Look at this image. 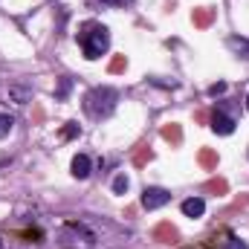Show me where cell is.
Instances as JSON below:
<instances>
[{"label": "cell", "mask_w": 249, "mask_h": 249, "mask_svg": "<svg viewBox=\"0 0 249 249\" xmlns=\"http://www.w3.org/2000/svg\"><path fill=\"white\" fill-rule=\"evenodd\" d=\"M168 200H171V191H165V188L151 186V188H145V191H142V206H145L148 212H154V209H162Z\"/></svg>", "instance_id": "obj_5"}, {"label": "cell", "mask_w": 249, "mask_h": 249, "mask_svg": "<svg viewBox=\"0 0 249 249\" xmlns=\"http://www.w3.org/2000/svg\"><path fill=\"white\" fill-rule=\"evenodd\" d=\"M151 160H154V151H151V145H148V142H139V145L133 148V157H130V162H133L136 168H145Z\"/></svg>", "instance_id": "obj_10"}, {"label": "cell", "mask_w": 249, "mask_h": 249, "mask_svg": "<svg viewBox=\"0 0 249 249\" xmlns=\"http://www.w3.org/2000/svg\"><path fill=\"white\" fill-rule=\"evenodd\" d=\"M151 238L154 241H160V244H180V232H177V226L171 223V220H162V223H157L154 226V232H151Z\"/></svg>", "instance_id": "obj_6"}, {"label": "cell", "mask_w": 249, "mask_h": 249, "mask_svg": "<svg viewBox=\"0 0 249 249\" xmlns=\"http://www.w3.org/2000/svg\"><path fill=\"white\" fill-rule=\"evenodd\" d=\"M206 249H247V244L241 238H235L229 229H220L217 235H212L206 241Z\"/></svg>", "instance_id": "obj_4"}, {"label": "cell", "mask_w": 249, "mask_h": 249, "mask_svg": "<svg viewBox=\"0 0 249 249\" xmlns=\"http://www.w3.org/2000/svg\"><path fill=\"white\" fill-rule=\"evenodd\" d=\"M72 177H78V180L90 177V157H87V154H78V157L72 160Z\"/></svg>", "instance_id": "obj_11"}, {"label": "cell", "mask_w": 249, "mask_h": 249, "mask_svg": "<svg viewBox=\"0 0 249 249\" xmlns=\"http://www.w3.org/2000/svg\"><path fill=\"white\" fill-rule=\"evenodd\" d=\"M191 23H194L197 29H209V26L214 23V9H209V6H197V9L191 12Z\"/></svg>", "instance_id": "obj_8"}, {"label": "cell", "mask_w": 249, "mask_h": 249, "mask_svg": "<svg viewBox=\"0 0 249 249\" xmlns=\"http://www.w3.org/2000/svg\"><path fill=\"white\" fill-rule=\"evenodd\" d=\"M197 162H200L206 171L217 168V151H214V148H200V154H197Z\"/></svg>", "instance_id": "obj_13"}, {"label": "cell", "mask_w": 249, "mask_h": 249, "mask_svg": "<svg viewBox=\"0 0 249 249\" xmlns=\"http://www.w3.org/2000/svg\"><path fill=\"white\" fill-rule=\"evenodd\" d=\"M58 241L67 249H93V244H96L93 232L84 229L81 223H64L61 232H58Z\"/></svg>", "instance_id": "obj_3"}, {"label": "cell", "mask_w": 249, "mask_h": 249, "mask_svg": "<svg viewBox=\"0 0 249 249\" xmlns=\"http://www.w3.org/2000/svg\"><path fill=\"white\" fill-rule=\"evenodd\" d=\"M160 136H162L168 145H174V148H177V145H183V127H180L177 122L162 124V127H160Z\"/></svg>", "instance_id": "obj_9"}, {"label": "cell", "mask_w": 249, "mask_h": 249, "mask_svg": "<svg viewBox=\"0 0 249 249\" xmlns=\"http://www.w3.org/2000/svg\"><path fill=\"white\" fill-rule=\"evenodd\" d=\"M124 70H127V58H124V55H113L110 64H107V72L116 75V72H124Z\"/></svg>", "instance_id": "obj_16"}, {"label": "cell", "mask_w": 249, "mask_h": 249, "mask_svg": "<svg viewBox=\"0 0 249 249\" xmlns=\"http://www.w3.org/2000/svg\"><path fill=\"white\" fill-rule=\"evenodd\" d=\"M209 119H212V130L214 133H220V136H229V133H235V119L232 116H226L223 110H212L209 113Z\"/></svg>", "instance_id": "obj_7"}, {"label": "cell", "mask_w": 249, "mask_h": 249, "mask_svg": "<svg viewBox=\"0 0 249 249\" xmlns=\"http://www.w3.org/2000/svg\"><path fill=\"white\" fill-rule=\"evenodd\" d=\"M12 96L18 99V105H26V99H29V93H26V90H20V87H12Z\"/></svg>", "instance_id": "obj_20"}, {"label": "cell", "mask_w": 249, "mask_h": 249, "mask_svg": "<svg viewBox=\"0 0 249 249\" xmlns=\"http://www.w3.org/2000/svg\"><path fill=\"white\" fill-rule=\"evenodd\" d=\"M78 133H81V127H78L75 122H67V124L61 127V139H75Z\"/></svg>", "instance_id": "obj_17"}, {"label": "cell", "mask_w": 249, "mask_h": 249, "mask_svg": "<svg viewBox=\"0 0 249 249\" xmlns=\"http://www.w3.org/2000/svg\"><path fill=\"white\" fill-rule=\"evenodd\" d=\"M194 119H197L200 124H206V122H209V110H197V113H194Z\"/></svg>", "instance_id": "obj_23"}, {"label": "cell", "mask_w": 249, "mask_h": 249, "mask_svg": "<svg viewBox=\"0 0 249 249\" xmlns=\"http://www.w3.org/2000/svg\"><path fill=\"white\" fill-rule=\"evenodd\" d=\"M203 212H206V203L200 197H188L183 203V214L186 217H203Z\"/></svg>", "instance_id": "obj_12"}, {"label": "cell", "mask_w": 249, "mask_h": 249, "mask_svg": "<svg viewBox=\"0 0 249 249\" xmlns=\"http://www.w3.org/2000/svg\"><path fill=\"white\" fill-rule=\"evenodd\" d=\"M247 107H249V96H247Z\"/></svg>", "instance_id": "obj_25"}, {"label": "cell", "mask_w": 249, "mask_h": 249, "mask_svg": "<svg viewBox=\"0 0 249 249\" xmlns=\"http://www.w3.org/2000/svg\"><path fill=\"white\" fill-rule=\"evenodd\" d=\"M105 3H124V0H105Z\"/></svg>", "instance_id": "obj_24"}, {"label": "cell", "mask_w": 249, "mask_h": 249, "mask_svg": "<svg viewBox=\"0 0 249 249\" xmlns=\"http://www.w3.org/2000/svg\"><path fill=\"white\" fill-rule=\"evenodd\" d=\"M70 93V78H61V87H58V93H55V99H64Z\"/></svg>", "instance_id": "obj_22"}, {"label": "cell", "mask_w": 249, "mask_h": 249, "mask_svg": "<svg viewBox=\"0 0 249 249\" xmlns=\"http://www.w3.org/2000/svg\"><path fill=\"white\" fill-rule=\"evenodd\" d=\"M226 44H229V50H235L238 55L249 58V41H247V38H229Z\"/></svg>", "instance_id": "obj_15"}, {"label": "cell", "mask_w": 249, "mask_h": 249, "mask_svg": "<svg viewBox=\"0 0 249 249\" xmlns=\"http://www.w3.org/2000/svg\"><path fill=\"white\" fill-rule=\"evenodd\" d=\"M116 99H119V93H116L113 87H93V90L84 96V110H87V116H93V119H105V116L113 113Z\"/></svg>", "instance_id": "obj_2"}, {"label": "cell", "mask_w": 249, "mask_h": 249, "mask_svg": "<svg viewBox=\"0 0 249 249\" xmlns=\"http://www.w3.org/2000/svg\"><path fill=\"white\" fill-rule=\"evenodd\" d=\"M209 93H212V96H220V93H226V81H217V84H212V87H209Z\"/></svg>", "instance_id": "obj_21"}, {"label": "cell", "mask_w": 249, "mask_h": 249, "mask_svg": "<svg viewBox=\"0 0 249 249\" xmlns=\"http://www.w3.org/2000/svg\"><path fill=\"white\" fill-rule=\"evenodd\" d=\"M127 186H130V183H127V177H124V174H119V177L113 180V191H116V194H124Z\"/></svg>", "instance_id": "obj_19"}, {"label": "cell", "mask_w": 249, "mask_h": 249, "mask_svg": "<svg viewBox=\"0 0 249 249\" xmlns=\"http://www.w3.org/2000/svg\"><path fill=\"white\" fill-rule=\"evenodd\" d=\"M78 47H81L84 58H90V61L102 58V55L107 53V47H110V32H107V26H102L99 20L81 23V29H78Z\"/></svg>", "instance_id": "obj_1"}, {"label": "cell", "mask_w": 249, "mask_h": 249, "mask_svg": "<svg viewBox=\"0 0 249 249\" xmlns=\"http://www.w3.org/2000/svg\"><path fill=\"white\" fill-rule=\"evenodd\" d=\"M12 124H15V119H12L9 113H0V136H6V133L12 130Z\"/></svg>", "instance_id": "obj_18"}, {"label": "cell", "mask_w": 249, "mask_h": 249, "mask_svg": "<svg viewBox=\"0 0 249 249\" xmlns=\"http://www.w3.org/2000/svg\"><path fill=\"white\" fill-rule=\"evenodd\" d=\"M206 191H209V194H217V197H220V194H226V191H229V183H226V180H223V177H212V180H206Z\"/></svg>", "instance_id": "obj_14"}]
</instances>
